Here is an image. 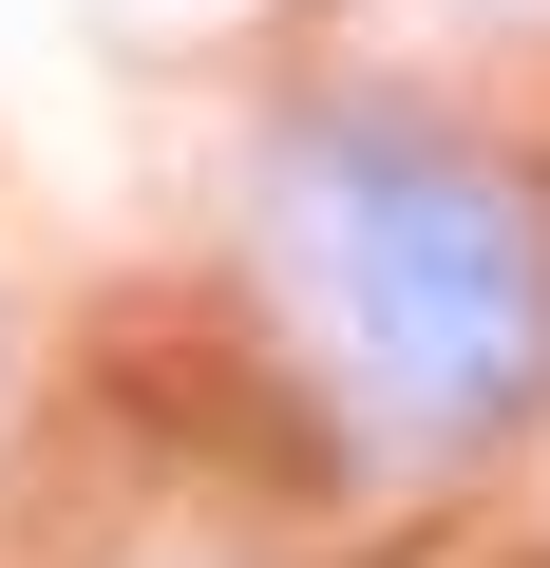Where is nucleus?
<instances>
[{
    "mask_svg": "<svg viewBox=\"0 0 550 568\" xmlns=\"http://www.w3.org/2000/svg\"><path fill=\"white\" fill-rule=\"evenodd\" d=\"M266 227H286V284H304V323L380 436L456 455V436H512L550 398V209L474 133L304 114L266 152Z\"/></svg>",
    "mask_w": 550,
    "mask_h": 568,
    "instance_id": "f257e3e1",
    "label": "nucleus"
}]
</instances>
